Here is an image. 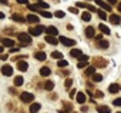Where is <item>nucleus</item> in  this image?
Instances as JSON below:
<instances>
[{
	"mask_svg": "<svg viewBox=\"0 0 121 113\" xmlns=\"http://www.w3.org/2000/svg\"><path fill=\"white\" fill-rule=\"evenodd\" d=\"M117 9H118V10L121 12V3H118V5H117Z\"/></svg>",
	"mask_w": 121,
	"mask_h": 113,
	"instance_id": "3c124183",
	"label": "nucleus"
},
{
	"mask_svg": "<svg viewBox=\"0 0 121 113\" xmlns=\"http://www.w3.org/2000/svg\"><path fill=\"white\" fill-rule=\"evenodd\" d=\"M40 14H41V16H44V17H47V19H50V17H51V13H50V12H44V10H40Z\"/></svg>",
	"mask_w": 121,
	"mask_h": 113,
	"instance_id": "e433bc0d",
	"label": "nucleus"
},
{
	"mask_svg": "<svg viewBox=\"0 0 121 113\" xmlns=\"http://www.w3.org/2000/svg\"><path fill=\"white\" fill-rule=\"evenodd\" d=\"M44 30H46V27H44V26L37 24L36 27H30V29H29V33H30L31 36H40Z\"/></svg>",
	"mask_w": 121,
	"mask_h": 113,
	"instance_id": "f03ea898",
	"label": "nucleus"
},
{
	"mask_svg": "<svg viewBox=\"0 0 121 113\" xmlns=\"http://www.w3.org/2000/svg\"><path fill=\"white\" fill-rule=\"evenodd\" d=\"M87 63H88V62H78L77 67H78V69H84V67H87Z\"/></svg>",
	"mask_w": 121,
	"mask_h": 113,
	"instance_id": "4c0bfd02",
	"label": "nucleus"
},
{
	"mask_svg": "<svg viewBox=\"0 0 121 113\" xmlns=\"http://www.w3.org/2000/svg\"><path fill=\"white\" fill-rule=\"evenodd\" d=\"M84 75H86V76H94V75H95V66L87 67V70L84 72Z\"/></svg>",
	"mask_w": 121,
	"mask_h": 113,
	"instance_id": "412c9836",
	"label": "nucleus"
},
{
	"mask_svg": "<svg viewBox=\"0 0 121 113\" xmlns=\"http://www.w3.org/2000/svg\"><path fill=\"white\" fill-rule=\"evenodd\" d=\"M19 5H29V0H16Z\"/></svg>",
	"mask_w": 121,
	"mask_h": 113,
	"instance_id": "79ce46f5",
	"label": "nucleus"
},
{
	"mask_svg": "<svg viewBox=\"0 0 121 113\" xmlns=\"http://www.w3.org/2000/svg\"><path fill=\"white\" fill-rule=\"evenodd\" d=\"M81 19H83L84 22H90V20H91V13H90V12H83V13H81Z\"/></svg>",
	"mask_w": 121,
	"mask_h": 113,
	"instance_id": "cd10ccee",
	"label": "nucleus"
},
{
	"mask_svg": "<svg viewBox=\"0 0 121 113\" xmlns=\"http://www.w3.org/2000/svg\"><path fill=\"white\" fill-rule=\"evenodd\" d=\"M2 44L4 46V47H13V44H14V42H13V39H7V37H3L2 39Z\"/></svg>",
	"mask_w": 121,
	"mask_h": 113,
	"instance_id": "9d476101",
	"label": "nucleus"
},
{
	"mask_svg": "<svg viewBox=\"0 0 121 113\" xmlns=\"http://www.w3.org/2000/svg\"><path fill=\"white\" fill-rule=\"evenodd\" d=\"M51 57H53V59H58V60H61L63 54L60 53V52H53V53H51Z\"/></svg>",
	"mask_w": 121,
	"mask_h": 113,
	"instance_id": "7c9ffc66",
	"label": "nucleus"
},
{
	"mask_svg": "<svg viewBox=\"0 0 121 113\" xmlns=\"http://www.w3.org/2000/svg\"><path fill=\"white\" fill-rule=\"evenodd\" d=\"M120 90V86L117 85V83H112V85H110V87H108V92L110 93H117Z\"/></svg>",
	"mask_w": 121,
	"mask_h": 113,
	"instance_id": "a878e982",
	"label": "nucleus"
},
{
	"mask_svg": "<svg viewBox=\"0 0 121 113\" xmlns=\"http://www.w3.org/2000/svg\"><path fill=\"white\" fill-rule=\"evenodd\" d=\"M20 99H22L23 103H30V102L34 100V94L30 93V92H23V93L20 94Z\"/></svg>",
	"mask_w": 121,
	"mask_h": 113,
	"instance_id": "20e7f679",
	"label": "nucleus"
},
{
	"mask_svg": "<svg viewBox=\"0 0 121 113\" xmlns=\"http://www.w3.org/2000/svg\"><path fill=\"white\" fill-rule=\"evenodd\" d=\"M95 96H97V97H103V93H101V92H95Z\"/></svg>",
	"mask_w": 121,
	"mask_h": 113,
	"instance_id": "de8ad7c7",
	"label": "nucleus"
},
{
	"mask_svg": "<svg viewBox=\"0 0 121 113\" xmlns=\"http://www.w3.org/2000/svg\"><path fill=\"white\" fill-rule=\"evenodd\" d=\"M93 80H94V82H101V80H103V76L98 75V73H95V75L93 76Z\"/></svg>",
	"mask_w": 121,
	"mask_h": 113,
	"instance_id": "f704fd0d",
	"label": "nucleus"
},
{
	"mask_svg": "<svg viewBox=\"0 0 121 113\" xmlns=\"http://www.w3.org/2000/svg\"><path fill=\"white\" fill-rule=\"evenodd\" d=\"M40 103H33L31 106H30V113H37L39 110H40Z\"/></svg>",
	"mask_w": 121,
	"mask_h": 113,
	"instance_id": "bb28decb",
	"label": "nucleus"
},
{
	"mask_svg": "<svg viewBox=\"0 0 121 113\" xmlns=\"http://www.w3.org/2000/svg\"><path fill=\"white\" fill-rule=\"evenodd\" d=\"M57 66L58 67H66V66H69V62H66V60H58Z\"/></svg>",
	"mask_w": 121,
	"mask_h": 113,
	"instance_id": "72a5a7b5",
	"label": "nucleus"
},
{
	"mask_svg": "<svg viewBox=\"0 0 121 113\" xmlns=\"http://www.w3.org/2000/svg\"><path fill=\"white\" fill-rule=\"evenodd\" d=\"M97 13H98V17H100L101 20H105V19H107V13H105V12H103V10H98Z\"/></svg>",
	"mask_w": 121,
	"mask_h": 113,
	"instance_id": "473e14b6",
	"label": "nucleus"
},
{
	"mask_svg": "<svg viewBox=\"0 0 121 113\" xmlns=\"http://www.w3.org/2000/svg\"><path fill=\"white\" fill-rule=\"evenodd\" d=\"M70 56H73V57H81V56H83V53H81V50L80 49H73L71 52H70Z\"/></svg>",
	"mask_w": 121,
	"mask_h": 113,
	"instance_id": "4468645a",
	"label": "nucleus"
},
{
	"mask_svg": "<svg viewBox=\"0 0 121 113\" xmlns=\"http://www.w3.org/2000/svg\"><path fill=\"white\" fill-rule=\"evenodd\" d=\"M71 85H73V79H66V82H64V86H66L67 89H70V87H71Z\"/></svg>",
	"mask_w": 121,
	"mask_h": 113,
	"instance_id": "c9c22d12",
	"label": "nucleus"
},
{
	"mask_svg": "<svg viewBox=\"0 0 121 113\" xmlns=\"http://www.w3.org/2000/svg\"><path fill=\"white\" fill-rule=\"evenodd\" d=\"M76 7H84V9L90 10L91 13H93V12H98V9H95L94 6H91V5H87V3H81V2H77V3H76Z\"/></svg>",
	"mask_w": 121,
	"mask_h": 113,
	"instance_id": "39448f33",
	"label": "nucleus"
},
{
	"mask_svg": "<svg viewBox=\"0 0 121 113\" xmlns=\"http://www.w3.org/2000/svg\"><path fill=\"white\" fill-rule=\"evenodd\" d=\"M58 42L61 43L63 46H67V47H71V46L76 44V40L69 39V37H66V36H60V37H58Z\"/></svg>",
	"mask_w": 121,
	"mask_h": 113,
	"instance_id": "7ed1b4c3",
	"label": "nucleus"
},
{
	"mask_svg": "<svg viewBox=\"0 0 121 113\" xmlns=\"http://www.w3.org/2000/svg\"><path fill=\"white\" fill-rule=\"evenodd\" d=\"M98 29H100V32H101L103 34H110V33H111L110 29H108V26H105V24H103V23H100Z\"/></svg>",
	"mask_w": 121,
	"mask_h": 113,
	"instance_id": "f3484780",
	"label": "nucleus"
},
{
	"mask_svg": "<svg viewBox=\"0 0 121 113\" xmlns=\"http://www.w3.org/2000/svg\"><path fill=\"white\" fill-rule=\"evenodd\" d=\"M2 75H3V76H12V75H13V67H12L10 65L2 66Z\"/></svg>",
	"mask_w": 121,
	"mask_h": 113,
	"instance_id": "0eeeda50",
	"label": "nucleus"
},
{
	"mask_svg": "<svg viewBox=\"0 0 121 113\" xmlns=\"http://www.w3.org/2000/svg\"><path fill=\"white\" fill-rule=\"evenodd\" d=\"M50 73H51V70L48 67H41L40 69V76H43V77H47Z\"/></svg>",
	"mask_w": 121,
	"mask_h": 113,
	"instance_id": "393cba45",
	"label": "nucleus"
},
{
	"mask_svg": "<svg viewBox=\"0 0 121 113\" xmlns=\"http://www.w3.org/2000/svg\"><path fill=\"white\" fill-rule=\"evenodd\" d=\"M86 36H87L88 39H91V37H94V36H95V33H94V27H91V26H88V27L86 29Z\"/></svg>",
	"mask_w": 121,
	"mask_h": 113,
	"instance_id": "a211bd4d",
	"label": "nucleus"
},
{
	"mask_svg": "<svg viewBox=\"0 0 121 113\" xmlns=\"http://www.w3.org/2000/svg\"><path fill=\"white\" fill-rule=\"evenodd\" d=\"M2 2V5H7V0H0Z\"/></svg>",
	"mask_w": 121,
	"mask_h": 113,
	"instance_id": "8fccbe9b",
	"label": "nucleus"
},
{
	"mask_svg": "<svg viewBox=\"0 0 121 113\" xmlns=\"http://www.w3.org/2000/svg\"><path fill=\"white\" fill-rule=\"evenodd\" d=\"M23 83H24V79L22 76H16L14 77V86H22Z\"/></svg>",
	"mask_w": 121,
	"mask_h": 113,
	"instance_id": "c85d7f7f",
	"label": "nucleus"
},
{
	"mask_svg": "<svg viewBox=\"0 0 121 113\" xmlns=\"http://www.w3.org/2000/svg\"><path fill=\"white\" fill-rule=\"evenodd\" d=\"M69 10L73 13V14H77L78 13V10H77V7H69Z\"/></svg>",
	"mask_w": 121,
	"mask_h": 113,
	"instance_id": "ea45409f",
	"label": "nucleus"
},
{
	"mask_svg": "<svg viewBox=\"0 0 121 113\" xmlns=\"http://www.w3.org/2000/svg\"><path fill=\"white\" fill-rule=\"evenodd\" d=\"M2 60H7V54H2Z\"/></svg>",
	"mask_w": 121,
	"mask_h": 113,
	"instance_id": "09e8293b",
	"label": "nucleus"
},
{
	"mask_svg": "<svg viewBox=\"0 0 121 113\" xmlns=\"http://www.w3.org/2000/svg\"><path fill=\"white\" fill-rule=\"evenodd\" d=\"M12 20L13 22H17V23H26L27 22V17H24V16H22L19 13H13L12 14Z\"/></svg>",
	"mask_w": 121,
	"mask_h": 113,
	"instance_id": "423d86ee",
	"label": "nucleus"
},
{
	"mask_svg": "<svg viewBox=\"0 0 121 113\" xmlns=\"http://www.w3.org/2000/svg\"><path fill=\"white\" fill-rule=\"evenodd\" d=\"M73 109V106L70 104V103H66L64 102V109H61V110H60V113H67L69 110H71Z\"/></svg>",
	"mask_w": 121,
	"mask_h": 113,
	"instance_id": "c756f323",
	"label": "nucleus"
},
{
	"mask_svg": "<svg viewBox=\"0 0 121 113\" xmlns=\"http://www.w3.org/2000/svg\"><path fill=\"white\" fill-rule=\"evenodd\" d=\"M95 3H97L100 7H103L104 10H111V5H107L105 2H103V0H95Z\"/></svg>",
	"mask_w": 121,
	"mask_h": 113,
	"instance_id": "f8f14e48",
	"label": "nucleus"
},
{
	"mask_svg": "<svg viewBox=\"0 0 121 113\" xmlns=\"http://www.w3.org/2000/svg\"><path fill=\"white\" fill-rule=\"evenodd\" d=\"M101 39H103V34H97V36H95V40H98V42H100Z\"/></svg>",
	"mask_w": 121,
	"mask_h": 113,
	"instance_id": "a18cd8bd",
	"label": "nucleus"
},
{
	"mask_svg": "<svg viewBox=\"0 0 121 113\" xmlns=\"http://www.w3.org/2000/svg\"><path fill=\"white\" fill-rule=\"evenodd\" d=\"M76 100H77L80 104L86 103V94H84L83 92H78V93H77V96H76Z\"/></svg>",
	"mask_w": 121,
	"mask_h": 113,
	"instance_id": "9b49d317",
	"label": "nucleus"
},
{
	"mask_svg": "<svg viewBox=\"0 0 121 113\" xmlns=\"http://www.w3.org/2000/svg\"><path fill=\"white\" fill-rule=\"evenodd\" d=\"M17 37H19L20 43H23L22 46H30V44H31L30 33H24V32H22V33H19V34H17Z\"/></svg>",
	"mask_w": 121,
	"mask_h": 113,
	"instance_id": "f257e3e1",
	"label": "nucleus"
},
{
	"mask_svg": "<svg viewBox=\"0 0 121 113\" xmlns=\"http://www.w3.org/2000/svg\"><path fill=\"white\" fill-rule=\"evenodd\" d=\"M110 22H111L112 24H120L121 17H120V16H117V14H111V16H110Z\"/></svg>",
	"mask_w": 121,
	"mask_h": 113,
	"instance_id": "dca6fc26",
	"label": "nucleus"
},
{
	"mask_svg": "<svg viewBox=\"0 0 121 113\" xmlns=\"http://www.w3.org/2000/svg\"><path fill=\"white\" fill-rule=\"evenodd\" d=\"M46 42L50 43V44H57V43H58V39L54 37V36H48V34H47V36H46Z\"/></svg>",
	"mask_w": 121,
	"mask_h": 113,
	"instance_id": "6ab92c4d",
	"label": "nucleus"
},
{
	"mask_svg": "<svg viewBox=\"0 0 121 113\" xmlns=\"http://www.w3.org/2000/svg\"><path fill=\"white\" fill-rule=\"evenodd\" d=\"M34 6H36L37 9H48V7H50L48 3H46V2H37V3H34Z\"/></svg>",
	"mask_w": 121,
	"mask_h": 113,
	"instance_id": "5701e85b",
	"label": "nucleus"
},
{
	"mask_svg": "<svg viewBox=\"0 0 121 113\" xmlns=\"http://www.w3.org/2000/svg\"><path fill=\"white\" fill-rule=\"evenodd\" d=\"M36 2H41V0H36Z\"/></svg>",
	"mask_w": 121,
	"mask_h": 113,
	"instance_id": "603ef678",
	"label": "nucleus"
},
{
	"mask_svg": "<svg viewBox=\"0 0 121 113\" xmlns=\"http://www.w3.org/2000/svg\"><path fill=\"white\" fill-rule=\"evenodd\" d=\"M112 103H114V106H121V97H118V99H115V100H114Z\"/></svg>",
	"mask_w": 121,
	"mask_h": 113,
	"instance_id": "58836bf2",
	"label": "nucleus"
},
{
	"mask_svg": "<svg viewBox=\"0 0 121 113\" xmlns=\"http://www.w3.org/2000/svg\"><path fill=\"white\" fill-rule=\"evenodd\" d=\"M29 9H30V10H33V12H37V7H36L34 5H29Z\"/></svg>",
	"mask_w": 121,
	"mask_h": 113,
	"instance_id": "37998d69",
	"label": "nucleus"
},
{
	"mask_svg": "<svg viewBox=\"0 0 121 113\" xmlns=\"http://www.w3.org/2000/svg\"><path fill=\"white\" fill-rule=\"evenodd\" d=\"M17 69H19L20 72H26V70L29 69L27 62H26V60H20V62H17Z\"/></svg>",
	"mask_w": 121,
	"mask_h": 113,
	"instance_id": "6e6552de",
	"label": "nucleus"
},
{
	"mask_svg": "<svg viewBox=\"0 0 121 113\" xmlns=\"http://www.w3.org/2000/svg\"><path fill=\"white\" fill-rule=\"evenodd\" d=\"M46 33H48V36H57L58 34V30L54 26H48V27H46Z\"/></svg>",
	"mask_w": 121,
	"mask_h": 113,
	"instance_id": "1a4fd4ad",
	"label": "nucleus"
},
{
	"mask_svg": "<svg viewBox=\"0 0 121 113\" xmlns=\"http://www.w3.org/2000/svg\"><path fill=\"white\" fill-rule=\"evenodd\" d=\"M27 22H29V23H34V24H37L40 20H39V17H37L36 14H29V16H27Z\"/></svg>",
	"mask_w": 121,
	"mask_h": 113,
	"instance_id": "2eb2a0df",
	"label": "nucleus"
},
{
	"mask_svg": "<svg viewBox=\"0 0 121 113\" xmlns=\"http://www.w3.org/2000/svg\"><path fill=\"white\" fill-rule=\"evenodd\" d=\"M34 57H36L37 60H40V62H43V60H46V57H47V54H46L44 52H37V53L34 54Z\"/></svg>",
	"mask_w": 121,
	"mask_h": 113,
	"instance_id": "ddd939ff",
	"label": "nucleus"
},
{
	"mask_svg": "<svg viewBox=\"0 0 121 113\" xmlns=\"http://www.w3.org/2000/svg\"><path fill=\"white\" fill-rule=\"evenodd\" d=\"M108 44H110V43H108L107 40H100V42L97 43L98 49H104V50H105V49H108Z\"/></svg>",
	"mask_w": 121,
	"mask_h": 113,
	"instance_id": "b1692460",
	"label": "nucleus"
},
{
	"mask_svg": "<svg viewBox=\"0 0 121 113\" xmlns=\"http://www.w3.org/2000/svg\"><path fill=\"white\" fill-rule=\"evenodd\" d=\"M54 16H56V17H58V19H63V17L66 16V13H64V12H61V10H57V12L54 13Z\"/></svg>",
	"mask_w": 121,
	"mask_h": 113,
	"instance_id": "2f4dec72",
	"label": "nucleus"
},
{
	"mask_svg": "<svg viewBox=\"0 0 121 113\" xmlns=\"http://www.w3.org/2000/svg\"><path fill=\"white\" fill-rule=\"evenodd\" d=\"M44 89H46L47 92L53 90V89H54V82H53V80H47V82L44 83Z\"/></svg>",
	"mask_w": 121,
	"mask_h": 113,
	"instance_id": "4be33fe9",
	"label": "nucleus"
},
{
	"mask_svg": "<svg viewBox=\"0 0 121 113\" xmlns=\"http://www.w3.org/2000/svg\"><path fill=\"white\" fill-rule=\"evenodd\" d=\"M70 96H71V97H74V96H77V93H76V90H71V92H70Z\"/></svg>",
	"mask_w": 121,
	"mask_h": 113,
	"instance_id": "49530a36",
	"label": "nucleus"
},
{
	"mask_svg": "<svg viewBox=\"0 0 121 113\" xmlns=\"http://www.w3.org/2000/svg\"><path fill=\"white\" fill-rule=\"evenodd\" d=\"M110 5H117V0H107Z\"/></svg>",
	"mask_w": 121,
	"mask_h": 113,
	"instance_id": "c03bdc74",
	"label": "nucleus"
},
{
	"mask_svg": "<svg viewBox=\"0 0 121 113\" xmlns=\"http://www.w3.org/2000/svg\"><path fill=\"white\" fill-rule=\"evenodd\" d=\"M97 112L98 113H111V109L108 106H97Z\"/></svg>",
	"mask_w": 121,
	"mask_h": 113,
	"instance_id": "aec40b11",
	"label": "nucleus"
},
{
	"mask_svg": "<svg viewBox=\"0 0 121 113\" xmlns=\"http://www.w3.org/2000/svg\"><path fill=\"white\" fill-rule=\"evenodd\" d=\"M88 59H90L88 56H84V54H83L81 57H80V62H88Z\"/></svg>",
	"mask_w": 121,
	"mask_h": 113,
	"instance_id": "a19ab883",
	"label": "nucleus"
}]
</instances>
